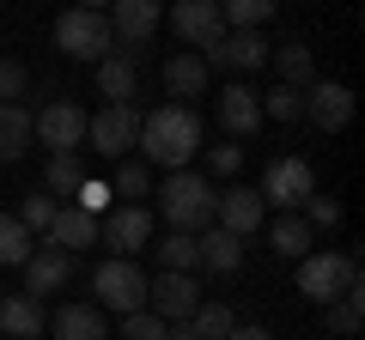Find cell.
I'll list each match as a JSON object with an SVG mask.
<instances>
[{
	"label": "cell",
	"mask_w": 365,
	"mask_h": 340,
	"mask_svg": "<svg viewBox=\"0 0 365 340\" xmlns=\"http://www.w3.org/2000/svg\"><path fill=\"white\" fill-rule=\"evenodd\" d=\"M195 249H201V267H213V274H237V267H244V243L225 237L220 225H207V231L195 237Z\"/></svg>",
	"instance_id": "603a6c76"
},
{
	"label": "cell",
	"mask_w": 365,
	"mask_h": 340,
	"mask_svg": "<svg viewBox=\"0 0 365 340\" xmlns=\"http://www.w3.org/2000/svg\"><path fill=\"white\" fill-rule=\"evenodd\" d=\"M73 201H79V213H91V219H98V207H104V201H110V183H91V176H86Z\"/></svg>",
	"instance_id": "f35d334b"
},
{
	"label": "cell",
	"mask_w": 365,
	"mask_h": 340,
	"mask_svg": "<svg viewBox=\"0 0 365 340\" xmlns=\"http://www.w3.org/2000/svg\"><path fill=\"white\" fill-rule=\"evenodd\" d=\"M43 328H49L43 298H31V292H0V340H37Z\"/></svg>",
	"instance_id": "4fadbf2b"
},
{
	"label": "cell",
	"mask_w": 365,
	"mask_h": 340,
	"mask_svg": "<svg viewBox=\"0 0 365 340\" xmlns=\"http://www.w3.org/2000/svg\"><path fill=\"white\" fill-rule=\"evenodd\" d=\"M91 292H98L104 310H122V316L146 310V274H140L134 262H116V255L91 267Z\"/></svg>",
	"instance_id": "5b68a950"
},
{
	"label": "cell",
	"mask_w": 365,
	"mask_h": 340,
	"mask_svg": "<svg viewBox=\"0 0 365 340\" xmlns=\"http://www.w3.org/2000/svg\"><path fill=\"white\" fill-rule=\"evenodd\" d=\"M280 85H292V92H311L317 85V61H311L304 43H287L280 49Z\"/></svg>",
	"instance_id": "484cf974"
},
{
	"label": "cell",
	"mask_w": 365,
	"mask_h": 340,
	"mask_svg": "<svg viewBox=\"0 0 365 340\" xmlns=\"http://www.w3.org/2000/svg\"><path fill=\"white\" fill-rule=\"evenodd\" d=\"M232 328H237L232 310H225V304H213V298H201V310L189 316V334H195V340H225Z\"/></svg>",
	"instance_id": "f1b7e54d"
},
{
	"label": "cell",
	"mask_w": 365,
	"mask_h": 340,
	"mask_svg": "<svg viewBox=\"0 0 365 340\" xmlns=\"http://www.w3.org/2000/svg\"><path fill=\"white\" fill-rule=\"evenodd\" d=\"M86 122L91 116L73 104V97H55V104H43L37 116H31V140H43L55 158H61V152H73V146H86Z\"/></svg>",
	"instance_id": "8992f818"
},
{
	"label": "cell",
	"mask_w": 365,
	"mask_h": 340,
	"mask_svg": "<svg viewBox=\"0 0 365 340\" xmlns=\"http://www.w3.org/2000/svg\"><path fill=\"white\" fill-rule=\"evenodd\" d=\"M79 183H86V164H79L73 152H61V158H49V170H43V195H79Z\"/></svg>",
	"instance_id": "d4e9b609"
},
{
	"label": "cell",
	"mask_w": 365,
	"mask_h": 340,
	"mask_svg": "<svg viewBox=\"0 0 365 340\" xmlns=\"http://www.w3.org/2000/svg\"><path fill=\"white\" fill-rule=\"evenodd\" d=\"M158 262H165V274H189V267H201V249L189 231H170L165 243H158Z\"/></svg>",
	"instance_id": "f546056e"
},
{
	"label": "cell",
	"mask_w": 365,
	"mask_h": 340,
	"mask_svg": "<svg viewBox=\"0 0 365 340\" xmlns=\"http://www.w3.org/2000/svg\"><path fill=\"white\" fill-rule=\"evenodd\" d=\"M55 213H61V207H55L49 195H25V207H19L13 219L25 225V231H49V225H55Z\"/></svg>",
	"instance_id": "836d02e7"
},
{
	"label": "cell",
	"mask_w": 365,
	"mask_h": 340,
	"mask_svg": "<svg viewBox=\"0 0 365 340\" xmlns=\"http://www.w3.org/2000/svg\"><path fill=\"white\" fill-rule=\"evenodd\" d=\"M329 328H335V334H359V292H347V298L329 304Z\"/></svg>",
	"instance_id": "d590c367"
},
{
	"label": "cell",
	"mask_w": 365,
	"mask_h": 340,
	"mask_svg": "<svg viewBox=\"0 0 365 340\" xmlns=\"http://www.w3.org/2000/svg\"><path fill=\"white\" fill-rule=\"evenodd\" d=\"M49 328H55V340H110L98 304H61V310L49 316Z\"/></svg>",
	"instance_id": "d6986e66"
},
{
	"label": "cell",
	"mask_w": 365,
	"mask_h": 340,
	"mask_svg": "<svg viewBox=\"0 0 365 340\" xmlns=\"http://www.w3.org/2000/svg\"><path fill=\"white\" fill-rule=\"evenodd\" d=\"M201 61H207V73H213V67H237V73H250V67L268 61V43H262L256 31H225V37L213 43Z\"/></svg>",
	"instance_id": "2e32d148"
},
{
	"label": "cell",
	"mask_w": 365,
	"mask_h": 340,
	"mask_svg": "<svg viewBox=\"0 0 365 340\" xmlns=\"http://www.w3.org/2000/svg\"><path fill=\"white\" fill-rule=\"evenodd\" d=\"M207 164L220 170V176H232V170L244 164V146H213V152H207Z\"/></svg>",
	"instance_id": "ab89813d"
},
{
	"label": "cell",
	"mask_w": 365,
	"mask_h": 340,
	"mask_svg": "<svg viewBox=\"0 0 365 340\" xmlns=\"http://www.w3.org/2000/svg\"><path fill=\"white\" fill-rule=\"evenodd\" d=\"M225 340H274V334H268V328H256V322H237Z\"/></svg>",
	"instance_id": "60d3db41"
},
{
	"label": "cell",
	"mask_w": 365,
	"mask_h": 340,
	"mask_svg": "<svg viewBox=\"0 0 365 340\" xmlns=\"http://www.w3.org/2000/svg\"><path fill=\"white\" fill-rule=\"evenodd\" d=\"M304 225H311V231H317V225H323V231L341 225V201L335 195H311V201H304Z\"/></svg>",
	"instance_id": "74e56055"
},
{
	"label": "cell",
	"mask_w": 365,
	"mask_h": 340,
	"mask_svg": "<svg viewBox=\"0 0 365 340\" xmlns=\"http://www.w3.org/2000/svg\"><path fill=\"white\" fill-rule=\"evenodd\" d=\"M213 207H220V188H213L207 176H195V170H170L165 188H158V213H165L170 231L201 237L213 225Z\"/></svg>",
	"instance_id": "7a4b0ae2"
},
{
	"label": "cell",
	"mask_w": 365,
	"mask_h": 340,
	"mask_svg": "<svg viewBox=\"0 0 365 340\" xmlns=\"http://www.w3.org/2000/svg\"><path fill=\"white\" fill-rule=\"evenodd\" d=\"M140 152L165 170H189V158L201 152V116L189 104H165L140 116Z\"/></svg>",
	"instance_id": "6da1fadb"
},
{
	"label": "cell",
	"mask_w": 365,
	"mask_h": 340,
	"mask_svg": "<svg viewBox=\"0 0 365 340\" xmlns=\"http://www.w3.org/2000/svg\"><path fill=\"white\" fill-rule=\"evenodd\" d=\"M110 195H122L116 207H140V195H146V164H122L116 183H110Z\"/></svg>",
	"instance_id": "d6a6232c"
},
{
	"label": "cell",
	"mask_w": 365,
	"mask_h": 340,
	"mask_svg": "<svg viewBox=\"0 0 365 340\" xmlns=\"http://www.w3.org/2000/svg\"><path fill=\"white\" fill-rule=\"evenodd\" d=\"M67 280H73V255H61V249H31V262H25V292L31 298H43V292H61Z\"/></svg>",
	"instance_id": "e0dca14e"
},
{
	"label": "cell",
	"mask_w": 365,
	"mask_h": 340,
	"mask_svg": "<svg viewBox=\"0 0 365 340\" xmlns=\"http://www.w3.org/2000/svg\"><path fill=\"white\" fill-rule=\"evenodd\" d=\"M220 122H225V134L250 140V134L262 128V92H250V85H225V97H220Z\"/></svg>",
	"instance_id": "ac0fdd59"
},
{
	"label": "cell",
	"mask_w": 365,
	"mask_h": 340,
	"mask_svg": "<svg viewBox=\"0 0 365 340\" xmlns=\"http://www.w3.org/2000/svg\"><path fill=\"white\" fill-rule=\"evenodd\" d=\"M55 49L73 55V61H104L116 55V31H110V13H91V6H73V13L55 18Z\"/></svg>",
	"instance_id": "277c9868"
},
{
	"label": "cell",
	"mask_w": 365,
	"mask_h": 340,
	"mask_svg": "<svg viewBox=\"0 0 365 340\" xmlns=\"http://www.w3.org/2000/svg\"><path fill=\"white\" fill-rule=\"evenodd\" d=\"M86 243H98V219L79 213V207H61V213H55V225H49V249L73 255V249H86Z\"/></svg>",
	"instance_id": "ffe728a7"
},
{
	"label": "cell",
	"mask_w": 365,
	"mask_h": 340,
	"mask_svg": "<svg viewBox=\"0 0 365 340\" xmlns=\"http://www.w3.org/2000/svg\"><path fill=\"white\" fill-rule=\"evenodd\" d=\"M25 92H31V73H25V61H0V110H6V104H19Z\"/></svg>",
	"instance_id": "e575fe53"
},
{
	"label": "cell",
	"mask_w": 365,
	"mask_h": 340,
	"mask_svg": "<svg viewBox=\"0 0 365 340\" xmlns=\"http://www.w3.org/2000/svg\"><path fill=\"white\" fill-rule=\"evenodd\" d=\"M299 122L304 116V92H292V85H274L268 97H262V122Z\"/></svg>",
	"instance_id": "4dcf8cb0"
},
{
	"label": "cell",
	"mask_w": 365,
	"mask_h": 340,
	"mask_svg": "<svg viewBox=\"0 0 365 340\" xmlns=\"http://www.w3.org/2000/svg\"><path fill=\"white\" fill-rule=\"evenodd\" d=\"M122 340H165V322L153 310H134V316H122Z\"/></svg>",
	"instance_id": "8d00e7d4"
},
{
	"label": "cell",
	"mask_w": 365,
	"mask_h": 340,
	"mask_svg": "<svg viewBox=\"0 0 365 340\" xmlns=\"http://www.w3.org/2000/svg\"><path fill=\"white\" fill-rule=\"evenodd\" d=\"M165 92L177 97V104L201 97V92H207V61H201V55H170V61H165Z\"/></svg>",
	"instance_id": "44dd1931"
},
{
	"label": "cell",
	"mask_w": 365,
	"mask_h": 340,
	"mask_svg": "<svg viewBox=\"0 0 365 340\" xmlns=\"http://www.w3.org/2000/svg\"><path fill=\"white\" fill-rule=\"evenodd\" d=\"M25 152H31V110L6 104L0 110V164H19Z\"/></svg>",
	"instance_id": "cb8c5ba5"
},
{
	"label": "cell",
	"mask_w": 365,
	"mask_h": 340,
	"mask_svg": "<svg viewBox=\"0 0 365 340\" xmlns=\"http://www.w3.org/2000/svg\"><path fill=\"white\" fill-rule=\"evenodd\" d=\"M158 0H116V13H110V31H116V49L134 55V43H146L158 31Z\"/></svg>",
	"instance_id": "9a60e30c"
},
{
	"label": "cell",
	"mask_w": 365,
	"mask_h": 340,
	"mask_svg": "<svg viewBox=\"0 0 365 340\" xmlns=\"http://www.w3.org/2000/svg\"><path fill=\"white\" fill-rule=\"evenodd\" d=\"M170 25H177L182 43H195V49H213V43L225 37L220 0H177V6H170Z\"/></svg>",
	"instance_id": "8fae6325"
},
{
	"label": "cell",
	"mask_w": 365,
	"mask_h": 340,
	"mask_svg": "<svg viewBox=\"0 0 365 340\" xmlns=\"http://www.w3.org/2000/svg\"><path fill=\"white\" fill-rule=\"evenodd\" d=\"M268 243H274V255L304 262V255H311V225H304V219H280V225L268 231Z\"/></svg>",
	"instance_id": "4316f807"
},
{
	"label": "cell",
	"mask_w": 365,
	"mask_h": 340,
	"mask_svg": "<svg viewBox=\"0 0 365 340\" xmlns=\"http://www.w3.org/2000/svg\"><path fill=\"white\" fill-rule=\"evenodd\" d=\"M98 243H104L116 262H134V255L153 243V213H146V207H104V219H98Z\"/></svg>",
	"instance_id": "52a82bcc"
},
{
	"label": "cell",
	"mask_w": 365,
	"mask_h": 340,
	"mask_svg": "<svg viewBox=\"0 0 365 340\" xmlns=\"http://www.w3.org/2000/svg\"><path fill=\"white\" fill-rule=\"evenodd\" d=\"M146 310L158 316V322H189V316L201 310V286H195V274H158V280H146Z\"/></svg>",
	"instance_id": "9c48e42d"
},
{
	"label": "cell",
	"mask_w": 365,
	"mask_h": 340,
	"mask_svg": "<svg viewBox=\"0 0 365 340\" xmlns=\"http://www.w3.org/2000/svg\"><path fill=\"white\" fill-rule=\"evenodd\" d=\"M299 292L311 304H335V298H347V292H359V255H335V249H311L299 262Z\"/></svg>",
	"instance_id": "3957f363"
},
{
	"label": "cell",
	"mask_w": 365,
	"mask_h": 340,
	"mask_svg": "<svg viewBox=\"0 0 365 340\" xmlns=\"http://www.w3.org/2000/svg\"><path fill=\"white\" fill-rule=\"evenodd\" d=\"M262 195L256 188H232V195H220V207H213V225H220L225 237H237V243H244V237H256L262 231Z\"/></svg>",
	"instance_id": "7c38bea8"
},
{
	"label": "cell",
	"mask_w": 365,
	"mask_h": 340,
	"mask_svg": "<svg viewBox=\"0 0 365 340\" xmlns=\"http://www.w3.org/2000/svg\"><path fill=\"white\" fill-rule=\"evenodd\" d=\"M274 6L268 0H232V6H220V18H225V31H256L262 18H268Z\"/></svg>",
	"instance_id": "1f68e13d"
},
{
	"label": "cell",
	"mask_w": 365,
	"mask_h": 340,
	"mask_svg": "<svg viewBox=\"0 0 365 340\" xmlns=\"http://www.w3.org/2000/svg\"><path fill=\"white\" fill-rule=\"evenodd\" d=\"M134 79H140V67H134L128 49H116V55L98 61V92H104L110 104H128V97H134Z\"/></svg>",
	"instance_id": "7402d4cb"
},
{
	"label": "cell",
	"mask_w": 365,
	"mask_h": 340,
	"mask_svg": "<svg viewBox=\"0 0 365 340\" xmlns=\"http://www.w3.org/2000/svg\"><path fill=\"white\" fill-rule=\"evenodd\" d=\"M304 116H311L323 134L347 128V122H353V92H347V85H335V79H317L311 92H304Z\"/></svg>",
	"instance_id": "5bb4252c"
},
{
	"label": "cell",
	"mask_w": 365,
	"mask_h": 340,
	"mask_svg": "<svg viewBox=\"0 0 365 340\" xmlns=\"http://www.w3.org/2000/svg\"><path fill=\"white\" fill-rule=\"evenodd\" d=\"M25 262H31V231L13 213H0V267H25Z\"/></svg>",
	"instance_id": "83f0119b"
},
{
	"label": "cell",
	"mask_w": 365,
	"mask_h": 340,
	"mask_svg": "<svg viewBox=\"0 0 365 340\" xmlns=\"http://www.w3.org/2000/svg\"><path fill=\"white\" fill-rule=\"evenodd\" d=\"M262 207H304V201L317 195V176H311V164H304V158H274L268 164V176H262Z\"/></svg>",
	"instance_id": "ba28073f"
},
{
	"label": "cell",
	"mask_w": 365,
	"mask_h": 340,
	"mask_svg": "<svg viewBox=\"0 0 365 340\" xmlns=\"http://www.w3.org/2000/svg\"><path fill=\"white\" fill-rule=\"evenodd\" d=\"M86 140H91V152L122 158L134 140H140V110H134V104H104L98 116L86 122Z\"/></svg>",
	"instance_id": "30bf717a"
}]
</instances>
